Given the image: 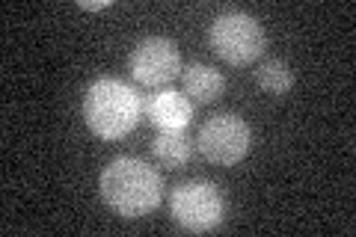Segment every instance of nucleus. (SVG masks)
Returning <instances> with one entry per match:
<instances>
[{"instance_id": "nucleus-1", "label": "nucleus", "mask_w": 356, "mask_h": 237, "mask_svg": "<svg viewBox=\"0 0 356 237\" xmlns=\"http://www.w3.org/2000/svg\"><path fill=\"white\" fill-rule=\"evenodd\" d=\"M98 187H102L104 205L125 220L146 217L163 199V181L158 169L131 154L113 157L98 178Z\"/></svg>"}, {"instance_id": "nucleus-2", "label": "nucleus", "mask_w": 356, "mask_h": 237, "mask_svg": "<svg viewBox=\"0 0 356 237\" xmlns=\"http://www.w3.org/2000/svg\"><path fill=\"white\" fill-rule=\"evenodd\" d=\"M83 122L102 140H122L140 125L146 98L137 86L119 77H98L83 92Z\"/></svg>"}, {"instance_id": "nucleus-3", "label": "nucleus", "mask_w": 356, "mask_h": 237, "mask_svg": "<svg viewBox=\"0 0 356 237\" xmlns=\"http://www.w3.org/2000/svg\"><path fill=\"white\" fill-rule=\"evenodd\" d=\"M208 42L214 54L229 65H250L264 54L267 36L259 18L241 13V9H232V13H220L211 21Z\"/></svg>"}, {"instance_id": "nucleus-4", "label": "nucleus", "mask_w": 356, "mask_h": 237, "mask_svg": "<svg viewBox=\"0 0 356 237\" xmlns=\"http://www.w3.org/2000/svg\"><path fill=\"white\" fill-rule=\"evenodd\" d=\"M170 213L178 229L191 234H205L214 231L226 217V199H222L217 184L191 178V181H181L170 193Z\"/></svg>"}, {"instance_id": "nucleus-5", "label": "nucleus", "mask_w": 356, "mask_h": 237, "mask_svg": "<svg viewBox=\"0 0 356 237\" xmlns=\"http://www.w3.org/2000/svg\"><path fill=\"white\" fill-rule=\"evenodd\" d=\"M196 145L208 163L235 166L252 149V131L238 113H217L202 122Z\"/></svg>"}, {"instance_id": "nucleus-6", "label": "nucleus", "mask_w": 356, "mask_h": 237, "mask_svg": "<svg viewBox=\"0 0 356 237\" xmlns=\"http://www.w3.org/2000/svg\"><path fill=\"white\" fill-rule=\"evenodd\" d=\"M128 69L140 86L161 89V86H170L175 77L181 74V54H178L172 39L146 36L131 48Z\"/></svg>"}, {"instance_id": "nucleus-7", "label": "nucleus", "mask_w": 356, "mask_h": 237, "mask_svg": "<svg viewBox=\"0 0 356 237\" xmlns=\"http://www.w3.org/2000/svg\"><path fill=\"white\" fill-rule=\"evenodd\" d=\"M146 116L158 131H187L193 119V101L184 92L178 95L172 89H161L158 95L146 98Z\"/></svg>"}, {"instance_id": "nucleus-8", "label": "nucleus", "mask_w": 356, "mask_h": 237, "mask_svg": "<svg viewBox=\"0 0 356 237\" xmlns=\"http://www.w3.org/2000/svg\"><path fill=\"white\" fill-rule=\"evenodd\" d=\"M181 89L184 95L196 101V104H211L222 95L226 89V81L222 74L214 69V65H205V63H191L187 69H181Z\"/></svg>"}, {"instance_id": "nucleus-9", "label": "nucleus", "mask_w": 356, "mask_h": 237, "mask_svg": "<svg viewBox=\"0 0 356 237\" xmlns=\"http://www.w3.org/2000/svg\"><path fill=\"white\" fill-rule=\"evenodd\" d=\"M152 154H154V161L166 169H181L191 163L193 142L187 140L184 131H161L152 142Z\"/></svg>"}, {"instance_id": "nucleus-10", "label": "nucleus", "mask_w": 356, "mask_h": 237, "mask_svg": "<svg viewBox=\"0 0 356 237\" xmlns=\"http://www.w3.org/2000/svg\"><path fill=\"white\" fill-rule=\"evenodd\" d=\"M255 81H259V86L264 89L267 95L282 98V95L291 92L294 72L288 69V63H282V60H264L259 65V72H255Z\"/></svg>"}, {"instance_id": "nucleus-11", "label": "nucleus", "mask_w": 356, "mask_h": 237, "mask_svg": "<svg viewBox=\"0 0 356 237\" xmlns=\"http://www.w3.org/2000/svg\"><path fill=\"white\" fill-rule=\"evenodd\" d=\"M77 6L86 9V13H102V9L113 6V0H77Z\"/></svg>"}]
</instances>
